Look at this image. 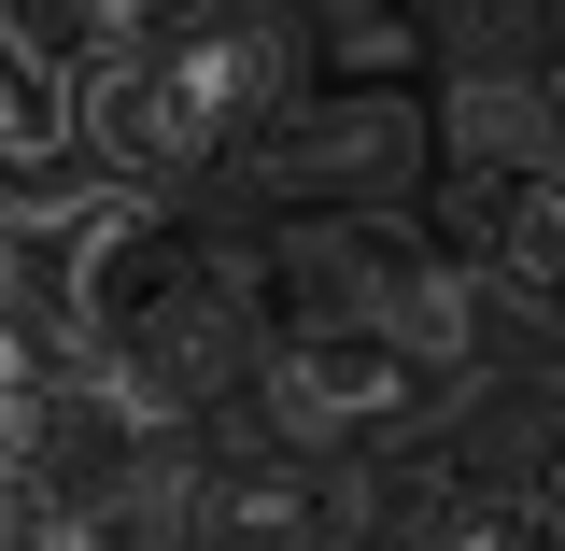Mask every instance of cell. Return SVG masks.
<instances>
[{
	"label": "cell",
	"mask_w": 565,
	"mask_h": 551,
	"mask_svg": "<svg viewBox=\"0 0 565 551\" xmlns=\"http://www.w3.org/2000/svg\"><path fill=\"white\" fill-rule=\"evenodd\" d=\"M170 538H184V551H353L340 453H326V438H297V424H269V411H241V438L184 453Z\"/></svg>",
	"instance_id": "7a4b0ae2"
},
{
	"label": "cell",
	"mask_w": 565,
	"mask_h": 551,
	"mask_svg": "<svg viewBox=\"0 0 565 551\" xmlns=\"http://www.w3.org/2000/svg\"><path fill=\"white\" fill-rule=\"evenodd\" d=\"M552 128H565V57H552Z\"/></svg>",
	"instance_id": "52a82bcc"
},
{
	"label": "cell",
	"mask_w": 565,
	"mask_h": 551,
	"mask_svg": "<svg viewBox=\"0 0 565 551\" xmlns=\"http://www.w3.org/2000/svg\"><path fill=\"white\" fill-rule=\"evenodd\" d=\"M438 382H452V340H424L396 311H326V326H282L269 340V424L326 438V453L411 438Z\"/></svg>",
	"instance_id": "6da1fadb"
},
{
	"label": "cell",
	"mask_w": 565,
	"mask_h": 551,
	"mask_svg": "<svg viewBox=\"0 0 565 551\" xmlns=\"http://www.w3.org/2000/svg\"><path fill=\"white\" fill-rule=\"evenodd\" d=\"M537 156H565L552 71H537V85H523V71H467V85L438 99V170H537Z\"/></svg>",
	"instance_id": "5b68a950"
},
{
	"label": "cell",
	"mask_w": 565,
	"mask_h": 551,
	"mask_svg": "<svg viewBox=\"0 0 565 551\" xmlns=\"http://www.w3.org/2000/svg\"><path fill=\"white\" fill-rule=\"evenodd\" d=\"M438 212H452L467 269L509 311L565 326V156H537V170H438Z\"/></svg>",
	"instance_id": "277c9868"
},
{
	"label": "cell",
	"mask_w": 565,
	"mask_h": 551,
	"mask_svg": "<svg viewBox=\"0 0 565 551\" xmlns=\"http://www.w3.org/2000/svg\"><path fill=\"white\" fill-rule=\"evenodd\" d=\"M494 551H565V509H509V538Z\"/></svg>",
	"instance_id": "8992f818"
},
{
	"label": "cell",
	"mask_w": 565,
	"mask_h": 551,
	"mask_svg": "<svg viewBox=\"0 0 565 551\" xmlns=\"http://www.w3.org/2000/svg\"><path fill=\"white\" fill-rule=\"evenodd\" d=\"M241 170H269L282 199H326V212H367L382 184H411V170H438V114H411L396 85H353V99H282L269 128L241 141Z\"/></svg>",
	"instance_id": "3957f363"
}]
</instances>
